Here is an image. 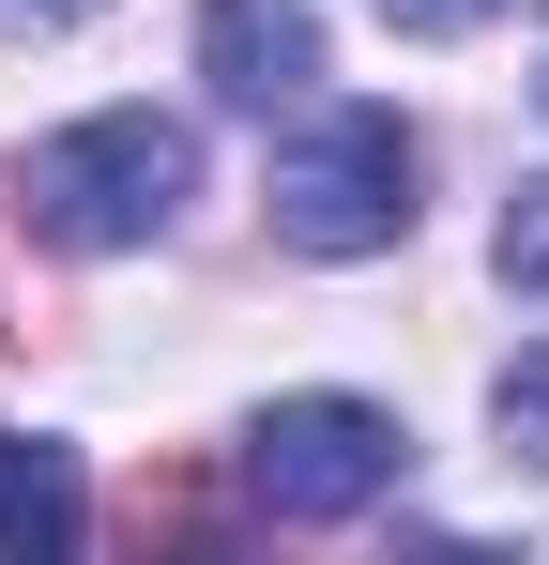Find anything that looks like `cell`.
<instances>
[{
  "label": "cell",
  "mask_w": 549,
  "mask_h": 565,
  "mask_svg": "<svg viewBox=\"0 0 549 565\" xmlns=\"http://www.w3.org/2000/svg\"><path fill=\"white\" fill-rule=\"evenodd\" d=\"M122 535H169V551H198V535H229V489L198 459H153L138 489H122Z\"/></svg>",
  "instance_id": "obj_6"
},
{
  "label": "cell",
  "mask_w": 549,
  "mask_h": 565,
  "mask_svg": "<svg viewBox=\"0 0 549 565\" xmlns=\"http://www.w3.org/2000/svg\"><path fill=\"white\" fill-rule=\"evenodd\" d=\"M183 184H198V138L153 122V107H107V122H77V138H46L0 199H15L46 245H153V230L183 214Z\"/></svg>",
  "instance_id": "obj_1"
},
{
  "label": "cell",
  "mask_w": 549,
  "mask_h": 565,
  "mask_svg": "<svg viewBox=\"0 0 549 565\" xmlns=\"http://www.w3.org/2000/svg\"><path fill=\"white\" fill-rule=\"evenodd\" d=\"M397 413L381 397H274L260 428H245V504L260 520H352L397 489Z\"/></svg>",
  "instance_id": "obj_3"
},
{
  "label": "cell",
  "mask_w": 549,
  "mask_h": 565,
  "mask_svg": "<svg viewBox=\"0 0 549 565\" xmlns=\"http://www.w3.org/2000/svg\"><path fill=\"white\" fill-rule=\"evenodd\" d=\"M92 0H0V31H77Z\"/></svg>",
  "instance_id": "obj_9"
},
{
  "label": "cell",
  "mask_w": 549,
  "mask_h": 565,
  "mask_svg": "<svg viewBox=\"0 0 549 565\" xmlns=\"http://www.w3.org/2000/svg\"><path fill=\"white\" fill-rule=\"evenodd\" d=\"M504 290H535V306H549V184L504 199Z\"/></svg>",
  "instance_id": "obj_8"
},
{
  "label": "cell",
  "mask_w": 549,
  "mask_h": 565,
  "mask_svg": "<svg viewBox=\"0 0 549 565\" xmlns=\"http://www.w3.org/2000/svg\"><path fill=\"white\" fill-rule=\"evenodd\" d=\"M274 245H305V260H381L397 230H412V138H397V107H336L305 153H274Z\"/></svg>",
  "instance_id": "obj_2"
},
{
  "label": "cell",
  "mask_w": 549,
  "mask_h": 565,
  "mask_svg": "<svg viewBox=\"0 0 549 565\" xmlns=\"http://www.w3.org/2000/svg\"><path fill=\"white\" fill-rule=\"evenodd\" d=\"M198 77L229 107H290L321 77V15H305V0H214V15H198Z\"/></svg>",
  "instance_id": "obj_4"
},
{
  "label": "cell",
  "mask_w": 549,
  "mask_h": 565,
  "mask_svg": "<svg viewBox=\"0 0 549 565\" xmlns=\"http://www.w3.org/2000/svg\"><path fill=\"white\" fill-rule=\"evenodd\" d=\"M92 504H77V459L62 444H31V428H0V551H77Z\"/></svg>",
  "instance_id": "obj_5"
},
{
  "label": "cell",
  "mask_w": 549,
  "mask_h": 565,
  "mask_svg": "<svg viewBox=\"0 0 549 565\" xmlns=\"http://www.w3.org/2000/svg\"><path fill=\"white\" fill-rule=\"evenodd\" d=\"M488 413H504V459H549V352H519Z\"/></svg>",
  "instance_id": "obj_7"
},
{
  "label": "cell",
  "mask_w": 549,
  "mask_h": 565,
  "mask_svg": "<svg viewBox=\"0 0 549 565\" xmlns=\"http://www.w3.org/2000/svg\"><path fill=\"white\" fill-rule=\"evenodd\" d=\"M488 0H397V31H473Z\"/></svg>",
  "instance_id": "obj_10"
},
{
  "label": "cell",
  "mask_w": 549,
  "mask_h": 565,
  "mask_svg": "<svg viewBox=\"0 0 549 565\" xmlns=\"http://www.w3.org/2000/svg\"><path fill=\"white\" fill-rule=\"evenodd\" d=\"M535 93H549V31H535Z\"/></svg>",
  "instance_id": "obj_11"
}]
</instances>
